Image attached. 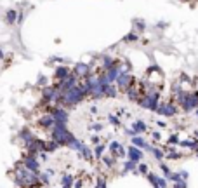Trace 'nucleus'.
Here are the masks:
<instances>
[{
    "label": "nucleus",
    "mask_w": 198,
    "mask_h": 188,
    "mask_svg": "<svg viewBox=\"0 0 198 188\" xmlns=\"http://www.w3.org/2000/svg\"><path fill=\"white\" fill-rule=\"evenodd\" d=\"M18 139H21V143L24 146H28L30 143H33L37 139V136L33 134V131L30 129V127H23L21 131L18 132Z\"/></svg>",
    "instance_id": "nucleus-1"
},
{
    "label": "nucleus",
    "mask_w": 198,
    "mask_h": 188,
    "mask_svg": "<svg viewBox=\"0 0 198 188\" xmlns=\"http://www.w3.org/2000/svg\"><path fill=\"white\" fill-rule=\"evenodd\" d=\"M21 162L28 167V169L35 171V173H38V169H40V162H38V159H37V155L24 153V155H23V159H21Z\"/></svg>",
    "instance_id": "nucleus-2"
},
{
    "label": "nucleus",
    "mask_w": 198,
    "mask_h": 188,
    "mask_svg": "<svg viewBox=\"0 0 198 188\" xmlns=\"http://www.w3.org/2000/svg\"><path fill=\"white\" fill-rule=\"evenodd\" d=\"M50 115L54 117L56 124H66L68 122V111L63 110V108H54V110L50 111Z\"/></svg>",
    "instance_id": "nucleus-3"
},
{
    "label": "nucleus",
    "mask_w": 198,
    "mask_h": 188,
    "mask_svg": "<svg viewBox=\"0 0 198 188\" xmlns=\"http://www.w3.org/2000/svg\"><path fill=\"white\" fill-rule=\"evenodd\" d=\"M37 122H38V125H40V127H43V129H49V131H50V127L54 125V117H52L50 113H45V115H42V117L37 120Z\"/></svg>",
    "instance_id": "nucleus-4"
},
{
    "label": "nucleus",
    "mask_w": 198,
    "mask_h": 188,
    "mask_svg": "<svg viewBox=\"0 0 198 188\" xmlns=\"http://www.w3.org/2000/svg\"><path fill=\"white\" fill-rule=\"evenodd\" d=\"M5 21H7L9 25H12L18 21V11L16 9H9L7 12H5Z\"/></svg>",
    "instance_id": "nucleus-5"
},
{
    "label": "nucleus",
    "mask_w": 198,
    "mask_h": 188,
    "mask_svg": "<svg viewBox=\"0 0 198 188\" xmlns=\"http://www.w3.org/2000/svg\"><path fill=\"white\" fill-rule=\"evenodd\" d=\"M59 143H57V141H54V139H50V141H45V152H56L57 148H59Z\"/></svg>",
    "instance_id": "nucleus-6"
},
{
    "label": "nucleus",
    "mask_w": 198,
    "mask_h": 188,
    "mask_svg": "<svg viewBox=\"0 0 198 188\" xmlns=\"http://www.w3.org/2000/svg\"><path fill=\"white\" fill-rule=\"evenodd\" d=\"M61 185H63V188H71V186H73V176L64 174L63 180H61Z\"/></svg>",
    "instance_id": "nucleus-7"
},
{
    "label": "nucleus",
    "mask_w": 198,
    "mask_h": 188,
    "mask_svg": "<svg viewBox=\"0 0 198 188\" xmlns=\"http://www.w3.org/2000/svg\"><path fill=\"white\" fill-rule=\"evenodd\" d=\"M54 75H56L57 78H66V77L70 75V71H68V68H57Z\"/></svg>",
    "instance_id": "nucleus-8"
},
{
    "label": "nucleus",
    "mask_w": 198,
    "mask_h": 188,
    "mask_svg": "<svg viewBox=\"0 0 198 188\" xmlns=\"http://www.w3.org/2000/svg\"><path fill=\"white\" fill-rule=\"evenodd\" d=\"M130 153H132V157H130L132 160H137L139 159V155H141V153L137 152V150H134V148H130Z\"/></svg>",
    "instance_id": "nucleus-9"
},
{
    "label": "nucleus",
    "mask_w": 198,
    "mask_h": 188,
    "mask_svg": "<svg viewBox=\"0 0 198 188\" xmlns=\"http://www.w3.org/2000/svg\"><path fill=\"white\" fill-rule=\"evenodd\" d=\"M103 150H104V146H103V145H99L97 148H96V155H97V157H99V155L103 153Z\"/></svg>",
    "instance_id": "nucleus-10"
},
{
    "label": "nucleus",
    "mask_w": 198,
    "mask_h": 188,
    "mask_svg": "<svg viewBox=\"0 0 198 188\" xmlns=\"http://www.w3.org/2000/svg\"><path fill=\"white\" fill-rule=\"evenodd\" d=\"M2 58H4V51H0V59H2Z\"/></svg>",
    "instance_id": "nucleus-11"
}]
</instances>
